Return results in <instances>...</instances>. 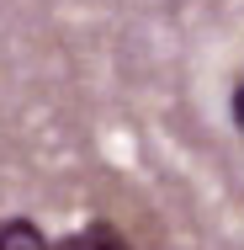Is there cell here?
<instances>
[{
	"label": "cell",
	"mask_w": 244,
	"mask_h": 250,
	"mask_svg": "<svg viewBox=\"0 0 244 250\" xmlns=\"http://www.w3.org/2000/svg\"><path fill=\"white\" fill-rule=\"evenodd\" d=\"M48 250H133V240L117 229V224H85V229H75V234H64V240H48Z\"/></svg>",
	"instance_id": "obj_1"
},
{
	"label": "cell",
	"mask_w": 244,
	"mask_h": 250,
	"mask_svg": "<svg viewBox=\"0 0 244 250\" xmlns=\"http://www.w3.org/2000/svg\"><path fill=\"white\" fill-rule=\"evenodd\" d=\"M228 112H234V128L244 133V85H234V96H228Z\"/></svg>",
	"instance_id": "obj_3"
},
{
	"label": "cell",
	"mask_w": 244,
	"mask_h": 250,
	"mask_svg": "<svg viewBox=\"0 0 244 250\" xmlns=\"http://www.w3.org/2000/svg\"><path fill=\"white\" fill-rule=\"evenodd\" d=\"M0 250H48V234L32 218H5L0 224Z\"/></svg>",
	"instance_id": "obj_2"
}]
</instances>
